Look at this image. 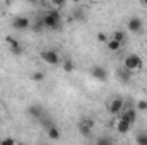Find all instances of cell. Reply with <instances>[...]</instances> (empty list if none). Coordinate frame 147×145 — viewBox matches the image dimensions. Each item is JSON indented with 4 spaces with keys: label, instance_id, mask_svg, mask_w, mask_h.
<instances>
[{
    "label": "cell",
    "instance_id": "obj_28",
    "mask_svg": "<svg viewBox=\"0 0 147 145\" xmlns=\"http://www.w3.org/2000/svg\"><path fill=\"white\" fill-rule=\"evenodd\" d=\"M144 7H147V2H144Z\"/></svg>",
    "mask_w": 147,
    "mask_h": 145
},
{
    "label": "cell",
    "instance_id": "obj_27",
    "mask_svg": "<svg viewBox=\"0 0 147 145\" xmlns=\"http://www.w3.org/2000/svg\"><path fill=\"white\" fill-rule=\"evenodd\" d=\"M75 19H79V21H82V19H84V14H82V10H77V12H75Z\"/></svg>",
    "mask_w": 147,
    "mask_h": 145
},
{
    "label": "cell",
    "instance_id": "obj_26",
    "mask_svg": "<svg viewBox=\"0 0 147 145\" xmlns=\"http://www.w3.org/2000/svg\"><path fill=\"white\" fill-rule=\"evenodd\" d=\"M0 145H16V140L10 138V137H5V138L0 142Z\"/></svg>",
    "mask_w": 147,
    "mask_h": 145
},
{
    "label": "cell",
    "instance_id": "obj_3",
    "mask_svg": "<svg viewBox=\"0 0 147 145\" xmlns=\"http://www.w3.org/2000/svg\"><path fill=\"white\" fill-rule=\"evenodd\" d=\"M39 58H41V62H45L46 65H58V63H60V55H58V51H55V50H43V51L39 53Z\"/></svg>",
    "mask_w": 147,
    "mask_h": 145
},
{
    "label": "cell",
    "instance_id": "obj_13",
    "mask_svg": "<svg viewBox=\"0 0 147 145\" xmlns=\"http://www.w3.org/2000/svg\"><path fill=\"white\" fill-rule=\"evenodd\" d=\"M115 128H116V132H118L120 135H125V133H128V132H130L132 125H128L127 121H123V119L120 118V121H116V123H115Z\"/></svg>",
    "mask_w": 147,
    "mask_h": 145
},
{
    "label": "cell",
    "instance_id": "obj_24",
    "mask_svg": "<svg viewBox=\"0 0 147 145\" xmlns=\"http://www.w3.org/2000/svg\"><path fill=\"white\" fill-rule=\"evenodd\" d=\"M51 5L55 7V10H58V9H62V7H65V2H63V0H55V2H51Z\"/></svg>",
    "mask_w": 147,
    "mask_h": 145
},
{
    "label": "cell",
    "instance_id": "obj_23",
    "mask_svg": "<svg viewBox=\"0 0 147 145\" xmlns=\"http://www.w3.org/2000/svg\"><path fill=\"white\" fill-rule=\"evenodd\" d=\"M135 109H139V111H147V101L146 99H140V101L137 103V108Z\"/></svg>",
    "mask_w": 147,
    "mask_h": 145
},
{
    "label": "cell",
    "instance_id": "obj_5",
    "mask_svg": "<svg viewBox=\"0 0 147 145\" xmlns=\"http://www.w3.org/2000/svg\"><path fill=\"white\" fill-rule=\"evenodd\" d=\"M127 28H128V31L130 33H134V34H139V33H142V29H144V21L140 19V17H130L128 19V22H127Z\"/></svg>",
    "mask_w": 147,
    "mask_h": 145
},
{
    "label": "cell",
    "instance_id": "obj_8",
    "mask_svg": "<svg viewBox=\"0 0 147 145\" xmlns=\"http://www.w3.org/2000/svg\"><path fill=\"white\" fill-rule=\"evenodd\" d=\"M12 26H14L16 29H19V31H26V29L31 28V21H29L28 17H24V15H17V17H14Z\"/></svg>",
    "mask_w": 147,
    "mask_h": 145
},
{
    "label": "cell",
    "instance_id": "obj_18",
    "mask_svg": "<svg viewBox=\"0 0 147 145\" xmlns=\"http://www.w3.org/2000/svg\"><path fill=\"white\" fill-rule=\"evenodd\" d=\"M96 145H115V144H113L111 137H108V135H103V137H99V138L96 140Z\"/></svg>",
    "mask_w": 147,
    "mask_h": 145
},
{
    "label": "cell",
    "instance_id": "obj_22",
    "mask_svg": "<svg viewBox=\"0 0 147 145\" xmlns=\"http://www.w3.org/2000/svg\"><path fill=\"white\" fill-rule=\"evenodd\" d=\"M41 126H43V128H46V130H48V128H50V126H53V121H51V119H50V118H41Z\"/></svg>",
    "mask_w": 147,
    "mask_h": 145
},
{
    "label": "cell",
    "instance_id": "obj_1",
    "mask_svg": "<svg viewBox=\"0 0 147 145\" xmlns=\"http://www.w3.org/2000/svg\"><path fill=\"white\" fill-rule=\"evenodd\" d=\"M41 19H43V26H45V29L58 31V29L62 28V14H60V10L50 9V10L45 12V15H43Z\"/></svg>",
    "mask_w": 147,
    "mask_h": 145
},
{
    "label": "cell",
    "instance_id": "obj_15",
    "mask_svg": "<svg viewBox=\"0 0 147 145\" xmlns=\"http://www.w3.org/2000/svg\"><path fill=\"white\" fill-rule=\"evenodd\" d=\"M116 73H118V79H120L123 84H128V82L132 80V72L125 70L123 67H121V68H118V72H116Z\"/></svg>",
    "mask_w": 147,
    "mask_h": 145
},
{
    "label": "cell",
    "instance_id": "obj_11",
    "mask_svg": "<svg viewBox=\"0 0 147 145\" xmlns=\"http://www.w3.org/2000/svg\"><path fill=\"white\" fill-rule=\"evenodd\" d=\"M46 137H48L50 140H60V138H62V132H60V128H58L57 125H53V126H50V128L46 130Z\"/></svg>",
    "mask_w": 147,
    "mask_h": 145
},
{
    "label": "cell",
    "instance_id": "obj_10",
    "mask_svg": "<svg viewBox=\"0 0 147 145\" xmlns=\"http://www.w3.org/2000/svg\"><path fill=\"white\" fill-rule=\"evenodd\" d=\"M121 119L127 121L128 125H134L135 119H137V109H134V108L123 109V111H121Z\"/></svg>",
    "mask_w": 147,
    "mask_h": 145
},
{
    "label": "cell",
    "instance_id": "obj_21",
    "mask_svg": "<svg viewBox=\"0 0 147 145\" xmlns=\"http://www.w3.org/2000/svg\"><path fill=\"white\" fill-rule=\"evenodd\" d=\"M43 29H45V26H43V19H38L36 22L33 24V31H34V33H41Z\"/></svg>",
    "mask_w": 147,
    "mask_h": 145
},
{
    "label": "cell",
    "instance_id": "obj_12",
    "mask_svg": "<svg viewBox=\"0 0 147 145\" xmlns=\"http://www.w3.org/2000/svg\"><path fill=\"white\" fill-rule=\"evenodd\" d=\"M28 114H29L31 118L41 119V118H43V108H41L39 104H33V106H29V108H28Z\"/></svg>",
    "mask_w": 147,
    "mask_h": 145
},
{
    "label": "cell",
    "instance_id": "obj_9",
    "mask_svg": "<svg viewBox=\"0 0 147 145\" xmlns=\"http://www.w3.org/2000/svg\"><path fill=\"white\" fill-rule=\"evenodd\" d=\"M125 108V101L121 99V97H115L113 101L110 103V106H108V111H110V114H120L121 111Z\"/></svg>",
    "mask_w": 147,
    "mask_h": 145
},
{
    "label": "cell",
    "instance_id": "obj_6",
    "mask_svg": "<svg viewBox=\"0 0 147 145\" xmlns=\"http://www.w3.org/2000/svg\"><path fill=\"white\" fill-rule=\"evenodd\" d=\"M91 75H92V79H96L98 82H106V80H108V70H106L105 67H101V65H94V67L91 68Z\"/></svg>",
    "mask_w": 147,
    "mask_h": 145
},
{
    "label": "cell",
    "instance_id": "obj_14",
    "mask_svg": "<svg viewBox=\"0 0 147 145\" xmlns=\"http://www.w3.org/2000/svg\"><path fill=\"white\" fill-rule=\"evenodd\" d=\"M62 68H63L65 73H72L75 70V62H74L72 58H63L62 60Z\"/></svg>",
    "mask_w": 147,
    "mask_h": 145
},
{
    "label": "cell",
    "instance_id": "obj_19",
    "mask_svg": "<svg viewBox=\"0 0 147 145\" xmlns=\"http://www.w3.org/2000/svg\"><path fill=\"white\" fill-rule=\"evenodd\" d=\"M135 144L137 145H147V133H139L135 137Z\"/></svg>",
    "mask_w": 147,
    "mask_h": 145
},
{
    "label": "cell",
    "instance_id": "obj_4",
    "mask_svg": "<svg viewBox=\"0 0 147 145\" xmlns=\"http://www.w3.org/2000/svg\"><path fill=\"white\" fill-rule=\"evenodd\" d=\"M94 119L92 118H82L79 123H77V126H79V132H80V135L82 137H89L91 135V132H92V128H94Z\"/></svg>",
    "mask_w": 147,
    "mask_h": 145
},
{
    "label": "cell",
    "instance_id": "obj_25",
    "mask_svg": "<svg viewBox=\"0 0 147 145\" xmlns=\"http://www.w3.org/2000/svg\"><path fill=\"white\" fill-rule=\"evenodd\" d=\"M98 41H99V43H108L110 38L106 36V33H98Z\"/></svg>",
    "mask_w": 147,
    "mask_h": 145
},
{
    "label": "cell",
    "instance_id": "obj_16",
    "mask_svg": "<svg viewBox=\"0 0 147 145\" xmlns=\"http://www.w3.org/2000/svg\"><path fill=\"white\" fill-rule=\"evenodd\" d=\"M125 38H127V34H125V31L118 29V31H115V33H113V36H111V39H113V41H116V43H120V44H123V43H125Z\"/></svg>",
    "mask_w": 147,
    "mask_h": 145
},
{
    "label": "cell",
    "instance_id": "obj_2",
    "mask_svg": "<svg viewBox=\"0 0 147 145\" xmlns=\"http://www.w3.org/2000/svg\"><path fill=\"white\" fill-rule=\"evenodd\" d=\"M144 67V60L135 55V53H130L125 60H123V68L128 70V72H134V70H140Z\"/></svg>",
    "mask_w": 147,
    "mask_h": 145
},
{
    "label": "cell",
    "instance_id": "obj_7",
    "mask_svg": "<svg viewBox=\"0 0 147 145\" xmlns=\"http://www.w3.org/2000/svg\"><path fill=\"white\" fill-rule=\"evenodd\" d=\"M5 43L10 46V53H12V55H16V56H21V55H22L24 50H22L21 43H19L14 36H5Z\"/></svg>",
    "mask_w": 147,
    "mask_h": 145
},
{
    "label": "cell",
    "instance_id": "obj_17",
    "mask_svg": "<svg viewBox=\"0 0 147 145\" xmlns=\"http://www.w3.org/2000/svg\"><path fill=\"white\" fill-rule=\"evenodd\" d=\"M45 77H46V75H45V72H39V70L31 73V80H33V82H36V84L43 82V80H45Z\"/></svg>",
    "mask_w": 147,
    "mask_h": 145
},
{
    "label": "cell",
    "instance_id": "obj_20",
    "mask_svg": "<svg viewBox=\"0 0 147 145\" xmlns=\"http://www.w3.org/2000/svg\"><path fill=\"white\" fill-rule=\"evenodd\" d=\"M106 44H108V50H110V51H118V50L121 48V44H120V43H116V41H113V39H110Z\"/></svg>",
    "mask_w": 147,
    "mask_h": 145
}]
</instances>
